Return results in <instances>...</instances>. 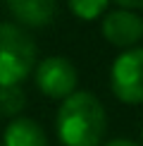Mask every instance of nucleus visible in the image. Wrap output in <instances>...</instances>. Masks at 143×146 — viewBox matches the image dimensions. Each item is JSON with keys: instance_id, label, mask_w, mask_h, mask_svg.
<instances>
[{"instance_id": "1", "label": "nucleus", "mask_w": 143, "mask_h": 146, "mask_svg": "<svg viewBox=\"0 0 143 146\" xmlns=\"http://www.w3.org/2000/svg\"><path fill=\"white\" fill-rule=\"evenodd\" d=\"M107 129L105 108L91 91H74L57 110V137L64 146H98Z\"/></svg>"}, {"instance_id": "2", "label": "nucleus", "mask_w": 143, "mask_h": 146, "mask_svg": "<svg viewBox=\"0 0 143 146\" xmlns=\"http://www.w3.org/2000/svg\"><path fill=\"white\" fill-rule=\"evenodd\" d=\"M36 67V43L22 27L0 22V86L22 84Z\"/></svg>"}, {"instance_id": "3", "label": "nucleus", "mask_w": 143, "mask_h": 146, "mask_svg": "<svg viewBox=\"0 0 143 146\" xmlns=\"http://www.w3.org/2000/svg\"><path fill=\"white\" fill-rule=\"evenodd\" d=\"M110 84L122 103H143V48H127L112 62Z\"/></svg>"}, {"instance_id": "4", "label": "nucleus", "mask_w": 143, "mask_h": 146, "mask_svg": "<svg viewBox=\"0 0 143 146\" xmlns=\"http://www.w3.org/2000/svg\"><path fill=\"white\" fill-rule=\"evenodd\" d=\"M33 70H36V86L48 98H67L69 94H74L79 72H76L72 60L62 55H52L36 62Z\"/></svg>"}, {"instance_id": "5", "label": "nucleus", "mask_w": 143, "mask_h": 146, "mask_svg": "<svg viewBox=\"0 0 143 146\" xmlns=\"http://www.w3.org/2000/svg\"><path fill=\"white\" fill-rule=\"evenodd\" d=\"M103 36L117 48H131L143 38V19L134 10L107 12L103 19Z\"/></svg>"}, {"instance_id": "6", "label": "nucleus", "mask_w": 143, "mask_h": 146, "mask_svg": "<svg viewBox=\"0 0 143 146\" xmlns=\"http://www.w3.org/2000/svg\"><path fill=\"white\" fill-rule=\"evenodd\" d=\"M57 0H7V10L19 24L41 29L52 22Z\"/></svg>"}, {"instance_id": "7", "label": "nucleus", "mask_w": 143, "mask_h": 146, "mask_svg": "<svg viewBox=\"0 0 143 146\" xmlns=\"http://www.w3.org/2000/svg\"><path fill=\"white\" fill-rule=\"evenodd\" d=\"M5 146H48V137L36 120L31 117H12L3 134Z\"/></svg>"}, {"instance_id": "8", "label": "nucleus", "mask_w": 143, "mask_h": 146, "mask_svg": "<svg viewBox=\"0 0 143 146\" xmlns=\"http://www.w3.org/2000/svg\"><path fill=\"white\" fill-rule=\"evenodd\" d=\"M24 106H26V96L19 84L14 86H0V115L5 117H17Z\"/></svg>"}, {"instance_id": "9", "label": "nucleus", "mask_w": 143, "mask_h": 146, "mask_svg": "<svg viewBox=\"0 0 143 146\" xmlns=\"http://www.w3.org/2000/svg\"><path fill=\"white\" fill-rule=\"evenodd\" d=\"M107 5H110V0H69L72 15L83 19V22L98 19V17L107 10Z\"/></svg>"}, {"instance_id": "10", "label": "nucleus", "mask_w": 143, "mask_h": 146, "mask_svg": "<svg viewBox=\"0 0 143 146\" xmlns=\"http://www.w3.org/2000/svg\"><path fill=\"white\" fill-rule=\"evenodd\" d=\"M122 10H141L143 7V0H115Z\"/></svg>"}, {"instance_id": "11", "label": "nucleus", "mask_w": 143, "mask_h": 146, "mask_svg": "<svg viewBox=\"0 0 143 146\" xmlns=\"http://www.w3.org/2000/svg\"><path fill=\"white\" fill-rule=\"evenodd\" d=\"M105 146H138V144L131 141V139H115V141H107Z\"/></svg>"}]
</instances>
